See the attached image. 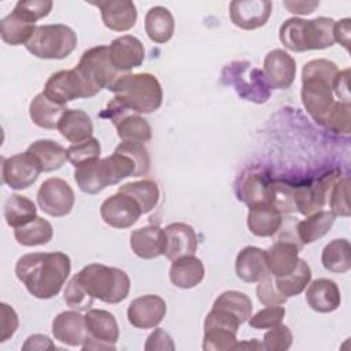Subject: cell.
<instances>
[{
    "label": "cell",
    "instance_id": "obj_46",
    "mask_svg": "<svg viewBox=\"0 0 351 351\" xmlns=\"http://www.w3.org/2000/svg\"><path fill=\"white\" fill-rule=\"evenodd\" d=\"M53 1L51 0H21L15 4L12 12L23 18L25 21L34 23L49 15L52 11Z\"/></svg>",
    "mask_w": 351,
    "mask_h": 351
},
{
    "label": "cell",
    "instance_id": "obj_28",
    "mask_svg": "<svg viewBox=\"0 0 351 351\" xmlns=\"http://www.w3.org/2000/svg\"><path fill=\"white\" fill-rule=\"evenodd\" d=\"M282 225V213L274 204H265L248 210L247 226L254 236L271 237Z\"/></svg>",
    "mask_w": 351,
    "mask_h": 351
},
{
    "label": "cell",
    "instance_id": "obj_52",
    "mask_svg": "<svg viewBox=\"0 0 351 351\" xmlns=\"http://www.w3.org/2000/svg\"><path fill=\"white\" fill-rule=\"evenodd\" d=\"M19 319L16 311L7 303H0V343L12 337L18 329Z\"/></svg>",
    "mask_w": 351,
    "mask_h": 351
},
{
    "label": "cell",
    "instance_id": "obj_7",
    "mask_svg": "<svg viewBox=\"0 0 351 351\" xmlns=\"http://www.w3.org/2000/svg\"><path fill=\"white\" fill-rule=\"evenodd\" d=\"M77 33L70 26L51 23L36 26L32 38L25 47L36 58L60 60L77 48Z\"/></svg>",
    "mask_w": 351,
    "mask_h": 351
},
{
    "label": "cell",
    "instance_id": "obj_31",
    "mask_svg": "<svg viewBox=\"0 0 351 351\" xmlns=\"http://www.w3.org/2000/svg\"><path fill=\"white\" fill-rule=\"evenodd\" d=\"M26 151L37 160L44 173L59 170L67 160V149L51 138L36 140Z\"/></svg>",
    "mask_w": 351,
    "mask_h": 351
},
{
    "label": "cell",
    "instance_id": "obj_42",
    "mask_svg": "<svg viewBox=\"0 0 351 351\" xmlns=\"http://www.w3.org/2000/svg\"><path fill=\"white\" fill-rule=\"evenodd\" d=\"M311 281V269L304 259H299L293 271L282 277H274L277 289L285 298L298 296L302 293Z\"/></svg>",
    "mask_w": 351,
    "mask_h": 351
},
{
    "label": "cell",
    "instance_id": "obj_51",
    "mask_svg": "<svg viewBox=\"0 0 351 351\" xmlns=\"http://www.w3.org/2000/svg\"><path fill=\"white\" fill-rule=\"evenodd\" d=\"M256 296L261 304L263 306H278V304L282 306L284 303H287V299H288L280 293V291L276 287L274 277L271 274L258 281Z\"/></svg>",
    "mask_w": 351,
    "mask_h": 351
},
{
    "label": "cell",
    "instance_id": "obj_35",
    "mask_svg": "<svg viewBox=\"0 0 351 351\" xmlns=\"http://www.w3.org/2000/svg\"><path fill=\"white\" fill-rule=\"evenodd\" d=\"M3 215L10 228H21L37 218V208L33 200L23 195H10L3 206Z\"/></svg>",
    "mask_w": 351,
    "mask_h": 351
},
{
    "label": "cell",
    "instance_id": "obj_47",
    "mask_svg": "<svg viewBox=\"0 0 351 351\" xmlns=\"http://www.w3.org/2000/svg\"><path fill=\"white\" fill-rule=\"evenodd\" d=\"M63 299L70 308L77 311H88L95 302V299L78 282L75 276H73L67 282Z\"/></svg>",
    "mask_w": 351,
    "mask_h": 351
},
{
    "label": "cell",
    "instance_id": "obj_57",
    "mask_svg": "<svg viewBox=\"0 0 351 351\" xmlns=\"http://www.w3.org/2000/svg\"><path fill=\"white\" fill-rule=\"evenodd\" d=\"M282 5L292 14L308 15L319 7V1H284Z\"/></svg>",
    "mask_w": 351,
    "mask_h": 351
},
{
    "label": "cell",
    "instance_id": "obj_8",
    "mask_svg": "<svg viewBox=\"0 0 351 351\" xmlns=\"http://www.w3.org/2000/svg\"><path fill=\"white\" fill-rule=\"evenodd\" d=\"M90 92L97 95L101 89L110 90L123 75L117 71L110 62L108 45H96L86 49L74 67Z\"/></svg>",
    "mask_w": 351,
    "mask_h": 351
},
{
    "label": "cell",
    "instance_id": "obj_3",
    "mask_svg": "<svg viewBox=\"0 0 351 351\" xmlns=\"http://www.w3.org/2000/svg\"><path fill=\"white\" fill-rule=\"evenodd\" d=\"M110 90L114 93L110 104L134 114H152L163 101L162 85L151 73H126Z\"/></svg>",
    "mask_w": 351,
    "mask_h": 351
},
{
    "label": "cell",
    "instance_id": "obj_17",
    "mask_svg": "<svg viewBox=\"0 0 351 351\" xmlns=\"http://www.w3.org/2000/svg\"><path fill=\"white\" fill-rule=\"evenodd\" d=\"M271 7L269 0H234L229 4V18L239 29L255 30L267 23Z\"/></svg>",
    "mask_w": 351,
    "mask_h": 351
},
{
    "label": "cell",
    "instance_id": "obj_54",
    "mask_svg": "<svg viewBox=\"0 0 351 351\" xmlns=\"http://www.w3.org/2000/svg\"><path fill=\"white\" fill-rule=\"evenodd\" d=\"M23 351H47V350H56V346L52 340L45 335H32L29 336L25 343L22 344Z\"/></svg>",
    "mask_w": 351,
    "mask_h": 351
},
{
    "label": "cell",
    "instance_id": "obj_37",
    "mask_svg": "<svg viewBox=\"0 0 351 351\" xmlns=\"http://www.w3.org/2000/svg\"><path fill=\"white\" fill-rule=\"evenodd\" d=\"M322 266L332 273H347L351 269V245L347 239L329 241L321 254Z\"/></svg>",
    "mask_w": 351,
    "mask_h": 351
},
{
    "label": "cell",
    "instance_id": "obj_41",
    "mask_svg": "<svg viewBox=\"0 0 351 351\" xmlns=\"http://www.w3.org/2000/svg\"><path fill=\"white\" fill-rule=\"evenodd\" d=\"M14 237L18 244L25 247L44 245L52 240L53 228L47 219L37 217L30 223L16 228L14 230Z\"/></svg>",
    "mask_w": 351,
    "mask_h": 351
},
{
    "label": "cell",
    "instance_id": "obj_33",
    "mask_svg": "<svg viewBox=\"0 0 351 351\" xmlns=\"http://www.w3.org/2000/svg\"><path fill=\"white\" fill-rule=\"evenodd\" d=\"M58 130L66 140L75 144L92 137L93 123L85 111L67 108L58 123Z\"/></svg>",
    "mask_w": 351,
    "mask_h": 351
},
{
    "label": "cell",
    "instance_id": "obj_1",
    "mask_svg": "<svg viewBox=\"0 0 351 351\" xmlns=\"http://www.w3.org/2000/svg\"><path fill=\"white\" fill-rule=\"evenodd\" d=\"M71 271L70 256L62 251L32 252L15 263V276L37 299L55 298Z\"/></svg>",
    "mask_w": 351,
    "mask_h": 351
},
{
    "label": "cell",
    "instance_id": "obj_32",
    "mask_svg": "<svg viewBox=\"0 0 351 351\" xmlns=\"http://www.w3.org/2000/svg\"><path fill=\"white\" fill-rule=\"evenodd\" d=\"M174 16L169 8L163 5L151 7L144 18V29L148 38L156 44H165L174 34Z\"/></svg>",
    "mask_w": 351,
    "mask_h": 351
},
{
    "label": "cell",
    "instance_id": "obj_49",
    "mask_svg": "<svg viewBox=\"0 0 351 351\" xmlns=\"http://www.w3.org/2000/svg\"><path fill=\"white\" fill-rule=\"evenodd\" d=\"M285 317V308L278 306H266L248 318V325L252 329H269L282 322Z\"/></svg>",
    "mask_w": 351,
    "mask_h": 351
},
{
    "label": "cell",
    "instance_id": "obj_2",
    "mask_svg": "<svg viewBox=\"0 0 351 351\" xmlns=\"http://www.w3.org/2000/svg\"><path fill=\"white\" fill-rule=\"evenodd\" d=\"M339 71L329 59H313L302 69V103L308 115L321 126L325 125L336 100L333 81Z\"/></svg>",
    "mask_w": 351,
    "mask_h": 351
},
{
    "label": "cell",
    "instance_id": "obj_12",
    "mask_svg": "<svg viewBox=\"0 0 351 351\" xmlns=\"http://www.w3.org/2000/svg\"><path fill=\"white\" fill-rule=\"evenodd\" d=\"M75 202L73 188L59 177L47 178L38 188V207L48 215L60 218L71 213Z\"/></svg>",
    "mask_w": 351,
    "mask_h": 351
},
{
    "label": "cell",
    "instance_id": "obj_21",
    "mask_svg": "<svg viewBox=\"0 0 351 351\" xmlns=\"http://www.w3.org/2000/svg\"><path fill=\"white\" fill-rule=\"evenodd\" d=\"M100 10L104 26L114 32H128L136 25L137 8L130 0H103L92 3Z\"/></svg>",
    "mask_w": 351,
    "mask_h": 351
},
{
    "label": "cell",
    "instance_id": "obj_43",
    "mask_svg": "<svg viewBox=\"0 0 351 351\" xmlns=\"http://www.w3.org/2000/svg\"><path fill=\"white\" fill-rule=\"evenodd\" d=\"M67 149V160L74 166L78 167L86 162L100 158L101 145L96 137H90L85 141L71 144Z\"/></svg>",
    "mask_w": 351,
    "mask_h": 351
},
{
    "label": "cell",
    "instance_id": "obj_26",
    "mask_svg": "<svg viewBox=\"0 0 351 351\" xmlns=\"http://www.w3.org/2000/svg\"><path fill=\"white\" fill-rule=\"evenodd\" d=\"M236 276L244 282H258L270 274L266 254L262 248L247 245L236 256Z\"/></svg>",
    "mask_w": 351,
    "mask_h": 351
},
{
    "label": "cell",
    "instance_id": "obj_19",
    "mask_svg": "<svg viewBox=\"0 0 351 351\" xmlns=\"http://www.w3.org/2000/svg\"><path fill=\"white\" fill-rule=\"evenodd\" d=\"M263 74L270 88L288 89L296 77V62L284 49H271L263 60Z\"/></svg>",
    "mask_w": 351,
    "mask_h": 351
},
{
    "label": "cell",
    "instance_id": "obj_9",
    "mask_svg": "<svg viewBox=\"0 0 351 351\" xmlns=\"http://www.w3.org/2000/svg\"><path fill=\"white\" fill-rule=\"evenodd\" d=\"M84 317L88 336L81 348L115 350V343L119 339V326L115 317L101 308H89Z\"/></svg>",
    "mask_w": 351,
    "mask_h": 351
},
{
    "label": "cell",
    "instance_id": "obj_38",
    "mask_svg": "<svg viewBox=\"0 0 351 351\" xmlns=\"http://www.w3.org/2000/svg\"><path fill=\"white\" fill-rule=\"evenodd\" d=\"M36 30V25L25 21L15 12L8 14L0 21V36L1 40L11 45H26Z\"/></svg>",
    "mask_w": 351,
    "mask_h": 351
},
{
    "label": "cell",
    "instance_id": "obj_6",
    "mask_svg": "<svg viewBox=\"0 0 351 351\" xmlns=\"http://www.w3.org/2000/svg\"><path fill=\"white\" fill-rule=\"evenodd\" d=\"M74 276L93 299L108 304L121 303L130 292V278L128 273L119 267L90 263Z\"/></svg>",
    "mask_w": 351,
    "mask_h": 351
},
{
    "label": "cell",
    "instance_id": "obj_14",
    "mask_svg": "<svg viewBox=\"0 0 351 351\" xmlns=\"http://www.w3.org/2000/svg\"><path fill=\"white\" fill-rule=\"evenodd\" d=\"M143 215L140 204L129 195L117 192L100 206V217L111 228L128 229Z\"/></svg>",
    "mask_w": 351,
    "mask_h": 351
},
{
    "label": "cell",
    "instance_id": "obj_44",
    "mask_svg": "<svg viewBox=\"0 0 351 351\" xmlns=\"http://www.w3.org/2000/svg\"><path fill=\"white\" fill-rule=\"evenodd\" d=\"M348 186L350 178L347 176L339 177L330 188L329 192V206L330 213L335 217H350V203H348Z\"/></svg>",
    "mask_w": 351,
    "mask_h": 351
},
{
    "label": "cell",
    "instance_id": "obj_18",
    "mask_svg": "<svg viewBox=\"0 0 351 351\" xmlns=\"http://www.w3.org/2000/svg\"><path fill=\"white\" fill-rule=\"evenodd\" d=\"M108 55L114 69L126 74L143 64L145 59V48L136 36L123 34L111 41L108 45Z\"/></svg>",
    "mask_w": 351,
    "mask_h": 351
},
{
    "label": "cell",
    "instance_id": "obj_30",
    "mask_svg": "<svg viewBox=\"0 0 351 351\" xmlns=\"http://www.w3.org/2000/svg\"><path fill=\"white\" fill-rule=\"evenodd\" d=\"M115 129L117 136L122 141H134V143H145L152 137V129L149 122L134 112H121L110 119Z\"/></svg>",
    "mask_w": 351,
    "mask_h": 351
},
{
    "label": "cell",
    "instance_id": "obj_50",
    "mask_svg": "<svg viewBox=\"0 0 351 351\" xmlns=\"http://www.w3.org/2000/svg\"><path fill=\"white\" fill-rule=\"evenodd\" d=\"M350 111H351L350 103L337 100L324 128L336 133L348 134L350 133Z\"/></svg>",
    "mask_w": 351,
    "mask_h": 351
},
{
    "label": "cell",
    "instance_id": "obj_27",
    "mask_svg": "<svg viewBox=\"0 0 351 351\" xmlns=\"http://www.w3.org/2000/svg\"><path fill=\"white\" fill-rule=\"evenodd\" d=\"M169 278L171 284L181 289H191L199 285L204 278V265L195 255L181 256L173 261Z\"/></svg>",
    "mask_w": 351,
    "mask_h": 351
},
{
    "label": "cell",
    "instance_id": "obj_4",
    "mask_svg": "<svg viewBox=\"0 0 351 351\" xmlns=\"http://www.w3.org/2000/svg\"><path fill=\"white\" fill-rule=\"evenodd\" d=\"M128 177H136V166L129 156L115 149L111 155L86 162L74 170L77 186L88 195H96Z\"/></svg>",
    "mask_w": 351,
    "mask_h": 351
},
{
    "label": "cell",
    "instance_id": "obj_13",
    "mask_svg": "<svg viewBox=\"0 0 351 351\" xmlns=\"http://www.w3.org/2000/svg\"><path fill=\"white\" fill-rule=\"evenodd\" d=\"M40 173H43L40 165L27 151L3 158L1 178L11 189H27L37 181Z\"/></svg>",
    "mask_w": 351,
    "mask_h": 351
},
{
    "label": "cell",
    "instance_id": "obj_34",
    "mask_svg": "<svg viewBox=\"0 0 351 351\" xmlns=\"http://www.w3.org/2000/svg\"><path fill=\"white\" fill-rule=\"evenodd\" d=\"M67 110L66 106L51 101L43 92L36 95L29 104V115L33 123L41 129H58V123Z\"/></svg>",
    "mask_w": 351,
    "mask_h": 351
},
{
    "label": "cell",
    "instance_id": "obj_11",
    "mask_svg": "<svg viewBox=\"0 0 351 351\" xmlns=\"http://www.w3.org/2000/svg\"><path fill=\"white\" fill-rule=\"evenodd\" d=\"M43 93L53 103L66 106L75 99L93 97V93L78 75L75 69L59 70L49 75L44 85Z\"/></svg>",
    "mask_w": 351,
    "mask_h": 351
},
{
    "label": "cell",
    "instance_id": "obj_56",
    "mask_svg": "<svg viewBox=\"0 0 351 351\" xmlns=\"http://www.w3.org/2000/svg\"><path fill=\"white\" fill-rule=\"evenodd\" d=\"M350 32H351V21L350 18H344L341 21L335 22L333 25V40L339 43L348 51L350 44Z\"/></svg>",
    "mask_w": 351,
    "mask_h": 351
},
{
    "label": "cell",
    "instance_id": "obj_22",
    "mask_svg": "<svg viewBox=\"0 0 351 351\" xmlns=\"http://www.w3.org/2000/svg\"><path fill=\"white\" fill-rule=\"evenodd\" d=\"M166 250L165 256L169 261H176L181 256L195 255L197 250V234L195 229L184 222L169 223L165 229Z\"/></svg>",
    "mask_w": 351,
    "mask_h": 351
},
{
    "label": "cell",
    "instance_id": "obj_25",
    "mask_svg": "<svg viewBox=\"0 0 351 351\" xmlns=\"http://www.w3.org/2000/svg\"><path fill=\"white\" fill-rule=\"evenodd\" d=\"M306 302L308 307L317 313H332L340 307V289L333 280L317 278L307 287Z\"/></svg>",
    "mask_w": 351,
    "mask_h": 351
},
{
    "label": "cell",
    "instance_id": "obj_29",
    "mask_svg": "<svg viewBox=\"0 0 351 351\" xmlns=\"http://www.w3.org/2000/svg\"><path fill=\"white\" fill-rule=\"evenodd\" d=\"M237 330L232 326L214 319L211 315H206L203 350L204 351H230L237 346Z\"/></svg>",
    "mask_w": 351,
    "mask_h": 351
},
{
    "label": "cell",
    "instance_id": "obj_40",
    "mask_svg": "<svg viewBox=\"0 0 351 351\" xmlns=\"http://www.w3.org/2000/svg\"><path fill=\"white\" fill-rule=\"evenodd\" d=\"M118 192L132 196L140 204L143 214H148L149 211H152L159 202L158 184L154 180L148 178L126 182L118 188Z\"/></svg>",
    "mask_w": 351,
    "mask_h": 351
},
{
    "label": "cell",
    "instance_id": "obj_15",
    "mask_svg": "<svg viewBox=\"0 0 351 351\" xmlns=\"http://www.w3.org/2000/svg\"><path fill=\"white\" fill-rule=\"evenodd\" d=\"M239 200L247 204L248 208L274 204L276 182L269 180L262 171L250 170L243 174L237 186ZM276 206V204H274Z\"/></svg>",
    "mask_w": 351,
    "mask_h": 351
},
{
    "label": "cell",
    "instance_id": "obj_5",
    "mask_svg": "<svg viewBox=\"0 0 351 351\" xmlns=\"http://www.w3.org/2000/svg\"><path fill=\"white\" fill-rule=\"evenodd\" d=\"M335 19L328 16H318L314 19L293 16L282 22L278 30V37L282 45L292 52L325 49L335 45Z\"/></svg>",
    "mask_w": 351,
    "mask_h": 351
},
{
    "label": "cell",
    "instance_id": "obj_24",
    "mask_svg": "<svg viewBox=\"0 0 351 351\" xmlns=\"http://www.w3.org/2000/svg\"><path fill=\"white\" fill-rule=\"evenodd\" d=\"M300 245L292 240H277L266 251L269 271L273 277H282L295 270L299 262Z\"/></svg>",
    "mask_w": 351,
    "mask_h": 351
},
{
    "label": "cell",
    "instance_id": "obj_55",
    "mask_svg": "<svg viewBox=\"0 0 351 351\" xmlns=\"http://www.w3.org/2000/svg\"><path fill=\"white\" fill-rule=\"evenodd\" d=\"M348 73L350 70H339L333 81V95L339 101L350 103V90H348Z\"/></svg>",
    "mask_w": 351,
    "mask_h": 351
},
{
    "label": "cell",
    "instance_id": "obj_23",
    "mask_svg": "<svg viewBox=\"0 0 351 351\" xmlns=\"http://www.w3.org/2000/svg\"><path fill=\"white\" fill-rule=\"evenodd\" d=\"M130 248L141 259H155L165 255V230L156 225H147L130 233Z\"/></svg>",
    "mask_w": 351,
    "mask_h": 351
},
{
    "label": "cell",
    "instance_id": "obj_48",
    "mask_svg": "<svg viewBox=\"0 0 351 351\" xmlns=\"http://www.w3.org/2000/svg\"><path fill=\"white\" fill-rule=\"evenodd\" d=\"M293 341V335L287 325L278 324L269 330L263 336L262 348L266 351H287L291 348Z\"/></svg>",
    "mask_w": 351,
    "mask_h": 351
},
{
    "label": "cell",
    "instance_id": "obj_10",
    "mask_svg": "<svg viewBox=\"0 0 351 351\" xmlns=\"http://www.w3.org/2000/svg\"><path fill=\"white\" fill-rule=\"evenodd\" d=\"M337 170L329 171L322 177L292 188V204L295 211L303 215H310L325 206L332 185L340 177Z\"/></svg>",
    "mask_w": 351,
    "mask_h": 351
},
{
    "label": "cell",
    "instance_id": "obj_16",
    "mask_svg": "<svg viewBox=\"0 0 351 351\" xmlns=\"http://www.w3.org/2000/svg\"><path fill=\"white\" fill-rule=\"evenodd\" d=\"M167 311L166 302L159 295L148 293L133 299L128 307V321L138 329L156 328Z\"/></svg>",
    "mask_w": 351,
    "mask_h": 351
},
{
    "label": "cell",
    "instance_id": "obj_53",
    "mask_svg": "<svg viewBox=\"0 0 351 351\" xmlns=\"http://www.w3.org/2000/svg\"><path fill=\"white\" fill-rule=\"evenodd\" d=\"M145 351H174L176 350V344L171 339V336L162 328H156L154 329V332L147 337L145 340V346H144Z\"/></svg>",
    "mask_w": 351,
    "mask_h": 351
},
{
    "label": "cell",
    "instance_id": "obj_36",
    "mask_svg": "<svg viewBox=\"0 0 351 351\" xmlns=\"http://www.w3.org/2000/svg\"><path fill=\"white\" fill-rule=\"evenodd\" d=\"M335 215L330 211H317L307 215L306 219H302L296 223V234L302 245L311 244L318 239L324 237L335 223Z\"/></svg>",
    "mask_w": 351,
    "mask_h": 351
},
{
    "label": "cell",
    "instance_id": "obj_20",
    "mask_svg": "<svg viewBox=\"0 0 351 351\" xmlns=\"http://www.w3.org/2000/svg\"><path fill=\"white\" fill-rule=\"evenodd\" d=\"M51 330L55 340L69 347H81L88 336L85 317L73 308L59 313L52 321Z\"/></svg>",
    "mask_w": 351,
    "mask_h": 351
},
{
    "label": "cell",
    "instance_id": "obj_39",
    "mask_svg": "<svg viewBox=\"0 0 351 351\" xmlns=\"http://www.w3.org/2000/svg\"><path fill=\"white\" fill-rule=\"evenodd\" d=\"M213 308H218L233 315L243 325L252 315V300L244 292L225 291L214 300Z\"/></svg>",
    "mask_w": 351,
    "mask_h": 351
},
{
    "label": "cell",
    "instance_id": "obj_45",
    "mask_svg": "<svg viewBox=\"0 0 351 351\" xmlns=\"http://www.w3.org/2000/svg\"><path fill=\"white\" fill-rule=\"evenodd\" d=\"M115 151L122 152L130 158V160L136 166V177L147 176L151 167V158H149L148 149L143 143L122 141L119 145H117Z\"/></svg>",
    "mask_w": 351,
    "mask_h": 351
}]
</instances>
